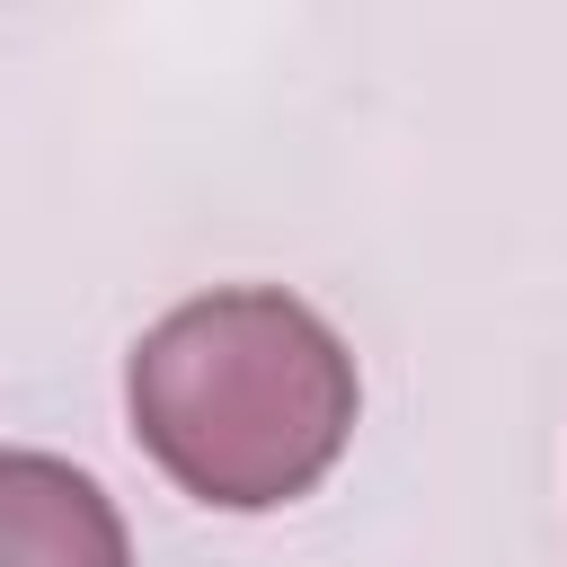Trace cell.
I'll return each mask as SVG.
<instances>
[{"label":"cell","mask_w":567,"mask_h":567,"mask_svg":"<svg viewBox=\"0 0 567 567\" xmlns=\"http://www.w3.org/2000/svg\"><path fill=\"white\" fill-rule=\"evenodd\" d=\"M133 425L204 505H284L337 461L354 363L301 301L213 292L133 346Z\"/></svg>","instance_id":"obj_1"},{"label":"cell","mask_w":567,"mask_h":567,"mask_svg":"<svg viewBox=\"0 0 567 567\" xmlns=\"http://www.w3.org/2000/svg\"><path fill=\"white\" fill-rule=\"evenodd\" d=\"M0 567H124V532L80 470L44 452H9L0 461Z\"/></svg>","instance_id":"obj_2"}]
</instances>
